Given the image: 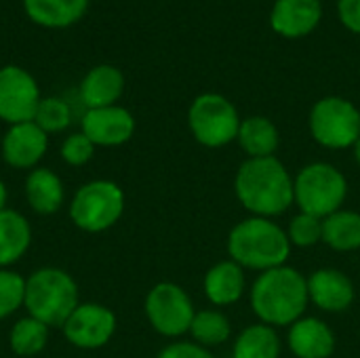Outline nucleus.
<instances>
[{
	"label": "nucleus",
	"mask_w": 360,
	"mask_h": 358,
	"mask_svg": "<svg viewBox=\"0 0 360 358\" xmlns=\"http://www.w3.org/2000/svg\"><path fill=\"white\" fill-rule=\"evenodd\" d=\"M78 93L86 110L116 106L124 93V74L116 65L99 63L84 74Z\"/></svg>",
	"instance_id": "f3484780"
},
{
	"label": "nucleus",
	"mask_w": 360,
	"mask_h": 358,
	"mask_svg": "<svg viewBox=\"0 0 360 358\" xmlns=\"http://www.w3.org/2000/svg\"><path fill=\"white\" fill-rule=\"evenodd\" d=\"M34 122L46 133H61L70 127L72 122V110L65 99L61 97H42L34 116Z\"/></svg>",
	"instance_id": "bb28decb"
},
{
	"label": "nucleus",
	"mask_w": 360,
	"mask_h": 358,
	"mask_svg": "<svg viewBox=\"0 0 360 358\" xmlns=\"http://www.w3.org/2000/svg\"><path fill=\"white\" fill-rule=\"evenodd\" d=\"M95 150H97V146L82 131H78V133L68 135L61 141L59 154H61V160L65 165H70V167H84L95 156Z\"/></svg>",
	"instance_id": "c756f323"
},
{
	"label": "nucleus",
	"mask_w": 360,
	"mask_h": 358,
	"mask_svg": "<svg viewBox=\"0 0 360 358\" xmlns=\"http://www.w3.org/2000/svg\"><path fill=\"white\" fill-rule=\"evenodd\" d=\"M287 344L295 358H331L335 352V333L325 321L302 317L289 327Z\"/></svg>",
	"instance_id": "dca6fc26"
},
{
	"label": "nucleus",
	"mask_w": 360,
	"mask_h": 358,
	"mask_svg": "<svg viewBox=\"0 0 360 358\" xmlns=\"http://www.w3.org/2000/svg\"><path fill=\"white\" fill-rule=\"evenodd\" d=\"M323 243L333 251L350 253L360 249V213L340 209L323 219Z\"/></svg>",
	"instance_id": "b1692460"
},
{
	"label": "nucleus",
	"mask_w": 360,
	"mask_h": 358,
	"mask_svg": "<svg viewBox=\"0 0 360 358\" xmlns=\"http://www.w3.org/2000/svg\"><path fill=\"white\" fill-rule=\"evenodd\" d=\"M240 122L234 103L217 93L198 95L188 110V127L205 148H224L236 141Z\"/></svg>",
	"instance_id": "0eeeda50"
},
{
	"label": "nucleus",
	"mask_w": 360,
	"mask_h": 358,
	"mask_svg": "<svg viewBox=\"0 0 360 358\" xmlns=\"http://www.w3.org/2000/svg\"><path fill=\"white\" fill-rule=\"evenodd\" d=\"M49 150V135L34 122L11 124L0 141L2 160L11 169L32 171L44 158Z\"/></svg>",
	"instance_id": "f8f14e48"
},
{
	"label": "nucleus",
	"mask_w": 360,
	"mask_h": 358,
	"mask_svg": "<svg viewBox=\"0 0 360 358\" xmlns=\"http://www.w3.org/2000/svg\"><path fill=\"white\" fill-rule=\"evenodd\" d=\"M234 194L255 217H278L295 203L293 177L276 158H247L234 177Z\"/></svg>",
	"instance_id": "f257e3e1"
},
{
	"label": "nucleus",
	"mask_w": 360,
	"mask_h": 358,
	"mask_svg": "<svg viewBox=\"0 0 360 358\" xmlns=\"http://www.w3.org/2000/svg\"><path fill=\"white\" fill-rule=\"evenodd\" d=\"M321 17V0H276L270 13V25L285 38H302L314 32Z\"/></svg>",
	"instance_id": "2eb2a0df"
},
{
	"label": "nucleus",
	"mask_w": 360,
	"mask_h": 358,
	"mask_svg": "<svg viewBox=\"0 0 360 358\" xmlns=\"http://www.w3.org/2000/svg\"><path fill=\"white\" fill-rule=\"evenodd\" d=\"M308 124L323 148H354L360 137V110L344 97H323L314 103Z\"/></svg>",
	"instance_id": "6e6552de"
},
{
	"label": "nucleus",
	"mask_w": 360,
	"mask_h": 358,
	"mask_svg": "<svg viewBox=\"0 0 360 358\" xmlns=\"http://www.w3.org/2000/svg\"><path fill=\"white\" fill-rule=\"evenodd\" d=\"M124 192L112 179H93L82 184L68 207L72 224L89 234L114 228L124 213Z\"/></svg>",
	"instance_id": "39448f33"
},
{
	"label": "nucleus",
	"mask_w": 360,
	"mask_h": 358,
	"mask_svg": "<svg viewBox=\"0 0 360 358\" xmlns=\"http://www.w3.org/2000/svg\"><path fill=\"white\" fill-rule=\"evenodd\" d=\"M32 245V226L27 217L15 209L0 211V268L17 264Z\"/></svg>",
	"instance_id": "412c9836"
},
{
	"label": "nucleus",
	"mask_w": 360,
	"mask_h": 358,
	"mask_svg": "<svg viewBox=\"0 0 360 358\" xmlns=\"http://www.w3.org/2000/svg\"><path fill=\"white\" fill-rule=\"evenodd\" d=\"M97 148H116L127 143L135 133V118L122 106L86 110L80 129Z\"/></svg>",
	"instance_id": "ddd939ff"
},
{
	"label": "nucleus",
	"mask_w": 360,
	"mask_h": 358,
	"mask_svg": "<svg viewBox=\"0 0 360 358\" xmlns=\"http://www.w3.org/2000/svg\"><path fill=\"white\" fill-rule=\"evenodd\" d=\"M40 87L36 78L19 65L0 68V120L11 124L30 122L40 103Z\"/></svg>",
	"instance_id": "9d476101"
},
{
	"label": "nucleus",
	"mask_w": 360,
	"mask_h": 358,
	"mask_svg": "<svg viewBox=\"0 0 360 358\" xmlns=\"http://www.w3.org/2000/svg\"><path fill=\"white\" fill-rule=\"evenodd\" d=\"M49 344V327L32 317L19 319L8 333V346L17 357H38Z\"/></svg>",
	"instance_id": "393cba45"
},
{
	"label": "nucleus",
	"mask_w": 360,
	"mask_h": 358,
	"mask_svg": "<svg viewBox=\"0 0 360 358\" xmlns=\"http://www.w3.org/2000/svg\"><path fill=\"white\" fill-rule=\"evenodd\" d=\"M236 141L249 158H268L278 150L281 133L270 118L249 116L240 122Z\"/></svg>",
	"instance_id": "4be33fe9"
},
{
	"label": "nucleus",
	"mask_w": 360,
	"mask_h": 358,
	"mask_svg": "<svg viewBox=\"0 0 360 358\" xmlns=\"http://www.w3.org/2000/svg\"><path fill=\"white\" fill-rule=\"evenodd\" d=\"M23 11L40 27L65 30L86 15L89 0H23Z\"/></svg>",
	"instance_id": "aec40b11"
},
{
	"label": "nucleus",
	"mask_w": 360,
	"mask_h": 358,
	"mask_svg": "<svg viewBox=\"0 0 360 358\" xmlns=\"http://www.w3.org/2000/svg\"><path fill=\"white\" fill-rule=\"evenodd\" d=\"M143 310L152 329L165 338H181L190 333V325L196 314L188 291L169 281L156 283L148 291Z\"/></svg>",
	"instance_id": "1a4fd4ad"
},
{
	"label": "nucleus",
	"mask_w": 360,
	"mask_h": 358,
	"mask_svg": "<svg viewBox=\"0 0 360 358\" xmlns=\"http://www.w3.org/2000/svg\"><path fill=\"white\" fill-rule=\"evenodd\" d=\"M80 304V291L74 276L61 268H38L25 279L23 308L27 317L44 323L49 329L63 327Z\"/></svg>",
	"instance_id": "20e7f679"
},
{
	"label": "nucleus",
	"mask_w": 360,
	"mask_h": 358,
	"mask_svg": "<svg viewBox=\"0 0 360 358\" xmlns=\"http://www.w3.org/2000/svg\"><path fill=\"white\" fill-rule=\"evenodd\" d=\"M310 302L329 314L346 312L354 304V283L338 268H319L308 276Z\"/></svg>",
	"instance_id": "4468645a"
},
{
	"label": "nucleus",
	"mask_w": 360,
	"mask_h": 358,
	"mask_svg": "<svg viewBox=\"0 0 360 358\" xmlns=\"http://www.w3.org/2000/svg\"><path fill=\"white\" fill-rule=\"evenodd\" d=\"M293 196L302 213L325 219L342 209L348 196V181L338 167L312 162L295 175Z\"/></svg>",
	"instance_id": "423d86ee"
},
{
	"label": "nucleus",
	"mask_w": 360,
	"mask_h": 358,
	"mask_svg": "<svg viewBox=\"0 0 360 358\" xmlns=\"http://www.w3.org/2000/svg\"><path fill=\"white\" fill-rule=\"evenodd\" d=\"M251 310L259 323L270 327H291L310 304L308 279L289 266L262 272L251 287Z\"/></svg>",
	"instance_id": "f03ea898"
},
{
	"label": "nucleus",
	"mask_w": 360,
	"mask_h": 358,
	"mask_svg": "<svg viewBox=\"0 0 360 358\" xmlns=\"http://www.w3.org/2000/svg\"><path fill=\"white\" fill-rule=\"evenodd\" d=\"M281 338L274 327L255 323L245 327L232 346V358H278L281 357Z\"/></svg>",
	"instance_id": "5701e85b"
},
{
	"label": "nucleus",
	"mask_w": 360,
	"mask_h": 358,
	"mask_svg": "<svg viewBox=\"0 0 360 358\" xmlns=\"http://www.w3.org/2000/svg\"><path fill=\"white\" fill-rule=\"evenodd\" d=\"M338 15L350 32L360 34V0H338Z\"/></svg>",
	"instance_id": "2f4dec72"
},
{
	"label": "nucleus",
	"mask_w": 360,
	"mask_h": 358,
	"mask_svg": "<svg viewBox=\"0 0 360 358\" xmlns=\"http://www.w3.org/2000/svg\"><path fill=\"white\" fill-rule=\"evenodd\" d=\"M354 158H356V162H359V167H360V137H359V141L354 143Z\"/></svg>",
	"instance_id": "72a5a7b5"
},
{
	"label": "nucleus",
	"mask_w": 360,
	"mask_h": 358,
	"mask_svg": "<svg viewBox=\"0 0 360 358\" xmlns=\"http://www.w3.org/2000/svg\"><path fill=\"white\" fill-rule=\"evenodd\" d=\"M228 253L243 270H257L262 274L287 264L291 243L287 230H283L274 219L251 215L230 230Z\"/></svg>",
	"instance_id": "7ed1b4c3"
},
{
	"label": "nucleus",
	"mask_w": 360,
	"mask_h": 358,
	"mask_svg": "<svg viewBox=\"0 0 360 358\" xmlns=\"http://www.w3.org/2000/svg\"><path fill=\"white\" fill-rule=\"evenodd\" d=\"M192 342L202 348H215L230 340L232 325L230 319L219 310H200L194 314V321L190 325Z\"/></svg>",
	"instance_id": "a878e982"
},
{
	"label": "nucleus",
	"mask_w": 360,
	"mask_h": 358,
	"mask_svg": "<svg viewBox=\"0 0 360 358\" xmlns=\"http://www.w3.org/2000/svg\"><path fill=\"white\" fill-rule=\"evenodd\" d=\"M6 200H8V190H6L4 181L0 179V211L6 209Z\"/></svg>",
	"instance_id": "473e14b6"
},
{
	"label": "nucleus",
	"mask_w": 360,
	"mask_h": 358,
	"mask_svg": "<svg viewBox=\"0 0 360 358\" xmlns=\"http://www.w3.org/2000/svg\"><path fill=\"white\" fill-rule=\"evenodd\" d=\"M23 192L27 205L38 215H53L65 203V186L61 177L46 167H36L27 173Z\"/></svg>",
	"instance_id": "6ab92c4d"
},
{
	"label": "nucleus",
	"mask_w": 360,
	"mask_h": 358,
	"mask_svg": "<svg viewBox=\"0 0 360 358\" xmlns=\"http://www.w3.org/2000/svg\"><path fill=\"white\" fill-rule=\"evenodd\" d=\"M287 236H289L291 247H300V249L314 247V245L323 243V219L300 211L289 222Z\"/></svg>",
	"instance_id": "c85d7f7f"
},
{
	"label": "nucleus",
	"mask_w": 360,
	"mask_h": 358,
	"mask_svg": "<svg viewBox=\"0 0 360 358\" xmlns=\"http://www.w3.org/2000/svg\"><path fill=\"white\" fill-rule=\"evenodd\" d=\"M156 358H215L209 348H202L194 342H173L165 346Z\"/></svg>",
	"instance_id": "7c9ffc66"
},
{
	"label": "nucleus",
	"mask_w": 360,
	"mask_h": 358,
	"mask_svg": "<svg viewBox=\"0 0 360 358\" xmlns=\"http://www.w3.org/2000/svg\"><path fill=\"white\" fill-rule=\"evenodd\" d=\"M116 314L97 302H80L61 327L65 340L80 350H99L116 333Z\"/></svg>",
	"instance_id": "9b49d317"
},
{
	"label": "nucleus",
	"mask_w": 360,
	"mask_h": 358,
	"mask_svg": "<svg viewBox=\"0 0 360 358\" xmlns=\"http://www.w3.org/2000/svg\"><path fill=\"white\" fill-rule=\"evenodd\" d=\"M23 298L25 279L11 268H0V321L13 317L19 308H23Z\"/></svg>",
	"instance_id": "cd10ccee"
},
{
	"label": "nucleus",
	"mask_w": 360,
	"mask_h": 358,
	"mask_svg": "<svg viewBox=\"0 0 360 358\" xmlns=\"http://www.w3.org/2000/svg\"><path fill=\"white\" fill-rule=\"evenodd\" d=\"M202 289H205L207 300L213 306H219V308L232 306V304L240 302L245 295V289H247L245 270L232 260L217 262L215 266H211L207 270Z\"/></svg>",
	"instance_id": "a211bd4d"
}]
</instances>
